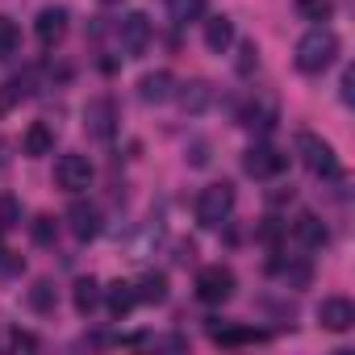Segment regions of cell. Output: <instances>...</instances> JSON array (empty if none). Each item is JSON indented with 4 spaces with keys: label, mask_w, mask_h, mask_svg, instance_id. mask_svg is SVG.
<instances>
[{
    "label": "cell",
    "mask_w": 355,
    "mask_h": 355,
    "mask_svg": "<svg viewBox=\"0 0 355 355\" xmlns=\"http://www.w3.org/2000/svg\"><path fill=\"white\" fill-rule=\"evenodd\" d=\"M334 59H338V34H334L330 26H313V30L297 42V71H305V76L326 71Z\"/></svg>",
    "instance_id": "1"
},
{
    "label": "cell",
    "mask_w": 355,
    "mask_h": 355,
    "mask_svg": "<svg viewBox=\"0 0 355 355\" xmlns=\"http://www.w3.org/2000/svg\"><path fill=\"white\" fill-rule=\"evenodd\" d=\"M297 155L305 159V167H309L313 175H322V180H338V175H343L334 146H330L326 138L309 134V130H301V134H297Z\"/></svg>",
    "instance_id": "2"
},
{
    "label": "cell",
    "mask_w": 355,
    "mask_h": 355,
    "mask_svg": "<svg viewBox=\"0 0 355 355\" xmlns=\"http://www.w3.org/2000/svg\"><path fill=\"white\" fill-rule=\"evenodd\" d=\"M230 214H234V184H209L201 197H197V222L205 226V230H218V226H226L230 222Z\"/></svg>",
    "instance_id": "3"
},
{
    "label": "cell",
    "mask_w": 355,
    "mask_h": 355,
    "mask_svg": "<svg viewBox=\"0 0 355 355\" xmlns=\"http://www.w3.org/2000/svg\"><path fill=\"white\" fill-rule=\"evenodd\" d=\"M197 297H201L205 305H222V301H230V297H234V272H230L226 263H209V268H201V272H197Z\"/></svg>",
    "instance_id": "4"
},
{
    "label": "cell",
    "mask_w": 355,
    "mask_h": 355,
    "mask_svg": "<svg viewBox=\"0 0 355 355\" xmlns=\"http://www.w3.org/2000/svg\"><path fill=\"white\" fill-rule=\"evenodd\" d=\"M55 184L63 193H84L92 184V163H88V155H76V150L59 155V163H55Z\"/></svg>",
    "instance_id": "5"
},
{
    "label": "cell",
    "mask_w": 355,
    "mask_h": 355,
    "mask_svg": "<svg viewBox=\"0 0 355 355\" xmlns=\"http://www.w3.org/2000/svg\"><path fill=\"white\" fill-rule=\"evenodd\" d=\"M84 130H88L96 142H113V134H117V101H113V96L88 101V109H84Z\"/></svg>",
    "instance_id": "6"
},
{
    "label": "cell",
    "mask_w": 355,
    "mask_h": 355,
    "mask_svg": "<svg viewBox=\"0 0 355 355\" xmlns=\"http://www.w3.org/2000/svg\"><path fill=\"white\" fill-rule=\"evenodd\" d=\"M243 167H247V175H255V180H272V175H280L288 167V155L276 150V146H268V142H255L243 155Z\"/></svg>",
    "instance_id": "7"
},
{
    "label": "cell",
    "mask_w": 355,
    "mask_h": 355,
    "mask_svg": "<svg viewBox=\"0 0 355 355\" xmlns=\"http://www.w3.org/2000/svg\"><path fill=\"white\" fill-rule=\"evenodd\" d=\"M117 42H121V51H125L130 59H138V55L150 46V17H146V13H125V17L117 21Z\"/></svg>",
    "instance_id": "8"
},
{
    "label": "cell",
    "mask_w": 355,
    "mask_h": 355,
    "mask_svg": "<svg viewBox=\"0 0 355 355\" xmlns=\"http://www.w3.org/2000/svg\"><path fill=\"white\" fill-rule=\"evenodd\" d=\"M67 230H71L80 243H92V239L101 234V209H96L92 201H71V209H67Z\"/></svg>",
    "instance_id": "9"
},
{
    "label": "cell",
    "mask_w": 355,
    "mask_h": 355,
    "mask_svg": "<svg viewBox=\"0 0 355 355\" xmlns=\"http://www.w3.org/2000/svg\"><path fill=\"white\" fill-rule=\"evenodd\" d=\"M318 322H322V330L343 334V330L355 326V305H351L347 297H326V301L318 305Z\"/></svg>",
    "instance_id": "10"
},
{
    "label": "cell",
    "mask_w": 355,
    "mask_h": 355,
    "mask_svg": "<svg viewBox=\"0 0 355 355\" xmlns=\"http://www.w3.org/2000/svg\"><path fill=\"white\" fill-rule=\"evenodd\" d=\"M34 34H38V42H42V46H55V42L67 34V9L46 5V9L38 13V21H34Z\"/></svg>",
    "instance_id": "11"
},
{
    "label": "cell",
    "mask_w": 355,
    "mask_h": 355,
    "mask_svg": "<svg viewBox=\"0 0 355 355\" xmlns=\"http://www.w3.org/2000/svg\"><path fill=\"white\" fill-rule=\"evenodd\" d=\"M138 96H142L146 105L171 101V96H175V76H171V71H146V76L138 80Z\"/></svg>",
    "instance_id": "12"
},
{
    "label": "cell",
    "mask_w": 355,
    "mask_h": 355,
    "mask_svg": "<svg viewBox=\"0 0 355 355\" xmlns=\"http://www.w3.org/2000/svg\"><path fill=\"white\" fill-rule=\"evenodd\" d=\"M21 150L30 159H42V155H55V130L46 121H34L26 134H21Z\"/></svg>",
    "instance_id": "13"
},
{
    "label": "cell",
    "mask_w": 355,
    "mask_h": 355,
    "mask_svg": "<svg viewBox=\"0 0 355 355\" xmlns=\"http://www.w3.org/2000/svg\"><path fill=\"white\" fill-rule=\"evenodd\" d=\"M205 46H209L214 55H226V51L234 46V21L222 17V13L209 17V21H205Z\"/></svg>",
    "instance_id": "14"
},
{
    "label": "cell",
    "mask_w": 355,
    "mask_h": 355,
    "mask_svg": "<svg viewBox=\"0 0 355 355\" xmlns=\"http://www.w3.org/2000/svg\"><path fill=\"white\" fill-rule=\"evenodd\" d=\"M239 121H243L247 130H259V134H268V130L276 125V101H272V96H263V101L247 105V109L239 113Z\"/></svg>",
    "instance_id": "15"
},
{
    "label": "cell",
    "mask_w": 355,
    "mask_h": 355,
    "mask_svg": "<svg viewBox=\"0 0 355 355\" xmlns=\"http://www.w3.org/2000/svg\"><path fill=\"white\" fill-rule=\"evenodd\" d=\"M293 239H297L301 247H309V251H313V247H326V239H330V234H326V226H322V218H318V214H301V218H297V226H293Z\"/></svg>",
    "instance_id": "16"
},
{
    "label": "cell",
    "mask_w": 355,
    "mask_h": 355,
    "mask_svg": "<svg viewBox=\"0 0 355 355\" xmlns=\"http://www.w3.org/2000/svg\"><path fill=\"white\" fill-rule=\"evenodd\" d=\"M105 305H109V313H113V318H125V313L138 305L134 284H130V280H113V284L105 288Z\"/></svg>",
    "instance_id": "17"
},
{
    "label": "cell",
    "mask_w": 355,
    "mask_h": 355,
    "mask_svg": "<svg viewBox=\"0 0 355 355\" xmlns=\"http://www.w3.org/2000/svg\"><path fill=\"white\" fill-rule=\"evenodd\" d=\"M209 338L218 343V347H243V343H255V338H263L259 330H247V326H234V322H214L209 326Z\"/></svg>",
    "instance_id": "18"
},
{
    "label": "cell",
    "mask_w": 355,
    "mask_h": 355,
    "mask_svg": "<svg viewBox=\"0 0 355 355\" xmlns=\"http://www.w3.org/2000/svg\"><path fill=\"white\" fill-rule=\"evenodd\" d=\"M175 96H180V109H184V113H205L209 101H214V88H209L205 80H193V84H184L180 92H175Z\"/></svg>",
    "instance_id": "19"
},
{
    "label": "cell",
    "mask_w": 355,
    "mask_h": 355,
    "mask_svg": "<svg viewBox=\"0 0 355 355\" xmlns=\"http://www.w3.org/2000/svg\"><path fill=\"white\" fill-rule=\"evenodd\" d=\"M134 293H138V301H146V305H163V301H167V276H163V272H146V276L134 284Z\"/></svg>",
    "instance_id": "20"
},
{
    "label": "cell",
    "mask_w": 355,
    "mask_h": 355,
    "mask_svg": "<svg viewBox=\"0 0 355 355\" xmlns=\"http://www.w3.org/2000/svg\"><path fill=\"white\" fill-rule=\"evenodd\" d=\"M71 305H76V313H92L96 305H101V284L92 280V276H84V280H76V288H71Z\"/></svg>",
    "instance_id": "21"
},
{
    "label": "cell",
    "mask_w": 355,
    "mask_h": 355,
    "mask_svg": "<svg viewBox=\"0 0 355 355\" xmlns=\"http://www.w3.org/2000/svg\"><path fill=\"white\" fill-rule=\"evenodd\" d=\"M30 309L34 313H51L55 305H59V293H55V280H34V288H30Z\"/></svg>",
    "instance_id": "22"
},
{
    "label": "cell",
    "mask_w": 355,
    "mask_h": 355,
    "mask_svg": "<svg viewBox=\"0 0 355 355\" xmlns=\"http://www.w3.org/2000/svg\"><path fill=\"white\" fill-rule=\"evenodd\" d=\"M167 13H171L175 26H189L205 13V0H167Z\"/></svg>",
    "instance_id": "23"
},
{
    "label": "cell",
    "mask_w": 355,
    "mask_h": 355,
    "mask_svg": "<svg viewBox=\"0 0 355 355\" xmlns=\"http://www.w3.org/2000/svg\"><path fill=\"white\" fill-rule=\"evenodd\" d=\"M21 46V30L13 26V17H0V59H13Z\"/></svg>",
    "instance_id": "24"
},
{
    "label": "cell",
    "mask_w": 355,
    "mask_h": 355,
    "mask_svg": "<svg viewBox=\"0 0 355 355\" xmlns=\"http://www.w3.org/2000/svg\"><path fill=\"white\" fill-rule=\"evenodd\" d=\"M297 13H301L305 21H330L334 0H297Z\"/></svg>",
    "instance_id": "25"
},
{
    "label": "cell",
    "mask_w": 355,
    "mask_h": 355,
    "mask_svg": "<svg viewBox=\"0 0 355 355\" xmlns=\"http://www.w3.org/2000/svg\"><path fill=\"white\" fill-rule=\"evenodd\" d=\"M30 234H34V243H38V247H51V243H55V234H59V222H55L51 214H38V218H34V226H30Z\"/></svg>",
    "instance_id": "26"
},
{
    "label": "cell",
    "mask_w": 355,
    "mask_h": 355,
    "mask_svg": "<svg viewBox=\"0 0 355 355\" xmlns=\"http://www.w3.org/2000/svg\"><path fill=\"white\" fill-rule=\"evenodd\" d=\"M17 218H21V205H17V197H0V230L17 226Z\"/></svg>",
    "instance_id": "27"
},
{
    "label": "cell",
    "mask_w": 355,
    "mask_h": 355,
    "mask_svg": "<svg viewBox=\"0 0 355 355\" xmlns=\"http://www.w3.org/2000/svg\"><path fill=\"white\" fill-rule=\"evenodd\" d=\"M255 67H259V51H255V42H243V51H239V76L247 80Z\"/></svg>",
    "instance_id": "28"
},
{
    "label": "cell",
    "mask_w": 355,
    "mask_h": 355,
    "mask_svg": "<svg viewBox=\"0 0 355 355\" xmlns=\"http://www.w3.org/2000/svg\"><path fill=\"white\" fill-rule=\"evenodd\" d=\"M9 343H13L17 351H21V347H26V351H34V347H38V338H34V334H26V330H13V338H9Z\"/></svg>",
    "instance_id": "29"
},
{
    "label": "cell",
    "mask_w": 355,
    "mask_h": 355,
    "mask_svg": "<svg viewBox=\"0 0 355 355\" xmlns=\"http://www.w3.org/2000/svg\"><path fill=\"white\" fill-rule=\"evenodd\" d=\"M5 171H9V142L0 138V175H5Z\"/></svg>",
    "instance_id": "30"
},
{
    "label": "cell",
    "mask_w": 355,
    "mask_h": 355,
    "mask_svg": "<svg viewBox=\"0 0 355 355\" xmlns=\"http://www.w3.org/2000/svg\"><path fill=\"white\" fill-rule=\"evenodd\" d=\"M351 80H355V76H351V71H343V84H338V88H343V101H347V105H351Z\"/></svg>",
    "instance_id": "31"
},
{
    "label": "cell",
    "mask_w": 355,
    "mask_h": 355,
    "mask_svg": "<svg viewBox=\"0 0 355 355\" xmlns=\"http://www.w3.org/2000/svg\"><path fill=\"white\" fill-rule=\"evenodd\" d=\"M0 255H5V251H0Z\"/></svg>",
    "instance_id": "32"
}]
</instances>
